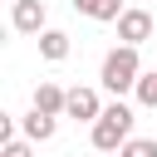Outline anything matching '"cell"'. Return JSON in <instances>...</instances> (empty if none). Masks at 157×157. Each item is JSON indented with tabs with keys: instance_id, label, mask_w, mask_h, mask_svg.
I'll return each mask as SVG.
<instances>
[{
	"instance_id": "obj_1",
	"label": "cell",
	"mask_w": 157,
	"mask_h": 157,
	"mask_svg": "<svg viewBox=\"0 0 157 157\" xmlns=\"http://www.w3.org/2000/svg\"><path fill=\"white\" fill-rule=\"evenodd\" d=\"M103 88L108 93H132L137 78H142V59H137V44H118L103 54V69H98Z\"/></svg>"
},
{
	"instance_id": "obj_2",
	"label": "cell",
	"mask_w": 157,
	"mask_h": 157,
	"mask_svg": "<svg viewBox=\"0 0 157 157\" xmlns=\"http://www.w3.org/2000/svg\"><path fill=\"white\" fill-rule=\"evenodd\" d=\"M128 137H132V108H128V103H108L103 118L88 123V142H93L98 152H118Z\"/></svg>"
},
{
	"instance_id": "obj_3",
	"label": "cell",
	"mask_w": 157,
	"mask_h": 157,
	"mask_svg": "<svg viewBox=\"0 0 157 157\" xmlns=\"http://www.w3.org/2000/svg\"><path fill=\"white\" fill-rule=\"evenodd\" d=\"M44 20H49L44 0H15L10 5V29L15 34H44Z\"/></svg>"
},
{
	"instance_id": "obj_4",
	"label": "cell",
	"mask_w": 157,
	"mask_h": 157,
	"mask_svg": "<svg viewBox=\"0 0 157 157\" xmlns=\"http://www.w3.org/2000/svg\"><path fill=\"white\" fill-rule=\"evenodd\" d=\"M118 39H123V44H147V39H152V10H142V5L123 10V15H118Z\"/></svg>"
},
{
	"instance_id": "obj_5",
	"label": "cell",
	"mask_w": 157,
	"mask_h": 157,
	"mask_svg": "<svg viewBox=\"0 0 157 157\" xmlns=\"http://www.w3.org/2000/svg\"><path fill=\"white\" fill-rule=\"evenodd\" d=\"M103 98H98V88H69V108H64V118H74V123H98L103 118Z\"/></svg>"
},
{
	"instance_id": "obj_6",
	"label": "cell",
	"mask_w": 157,
	"mask_h": 157,
	"mask_svg": "<svg viewBox=\"0 0 157 157\" xmlns=\"http://www.w3.org/2000/svg\"><path fill=\"white\" fill-rule=\"evenodd\" d=\"M34 108H39V113L64 118V108H69V88H59L54 78H39V88H34Z\"/></svg>"
},
{
	"instance_id": "obj_7",
	"label": "cell",
	"mask_w": 157,
	"mask_h": 157,
	"mask_svg": "<svg viewBox=\"0 0 157 157\" xmlns=\"http://www.w3.org/2000/svg\"><path fill=\"white\" fill-rule=\"evenodd\" d=\"M54 128H59V118H54V113H39V108H29V113L20 118V132H25L29 142H49Z\"/></svg>"
},
{
	"instance_id": "obj_8",
	"label": "cell",
	"mask_w": 157,
	"mask_h": 157,
	"mask_svg": "<svg viewBox=\"0 0 157 157\" xmlns=\"http://www.w3.org/2000/svg\"><path fill=\"white\" fill-rule=\"evenodd\" d=\"M39 54H44L49 64L69 59V34H64V29H44V34H39Z\"/></svg>"
},
{
	"instance_id": "obj_9",
	"label": "cell",
	"mask_w": 157,
	"mask_h": 157,
	"mask_svg": "<svg viewBox=\"0 0 157 157\" xmlns=\"http://www.w3.org/2000/svg\"><path fill=\"white\" fill-rule=\"evenodd\" d=\"M132 93H137V103H142V108H157V69H142V78H137V88H132Z\"/></svg>"
},
{
	"instance_id": "obj_10",
	"label": "cell",
	"mask_w": 157,
	"mask_h": 157,
	"mask_svg": "<svg viewBox=\"0 0 157 157\" xmlns=\"http://www.w3.org/2000/svg\"><path fill=\"white\" fill-rule=\"evenodd\" d=\"M118 157H157V142H152V137H128V142L118 147Z\"/></svg>"
},
{
	"instance_id": "obj_11",
	"label": "cell",
	"mask_w": 157,
	"mask_h": 157,
	"mask_svg": "<svg viewBox=\"0 0 157 157\" xmlns=\"http://www.w3.org/2000/svg\"><path fill=\"white\" fill-rule=\"evenodd\" d=\"M0 157H34V142H29V137H15V142H0Z\"/></svg>"
},
{
	"instance_id": "obj_12",
	"label": "cell",
	"mask_w": 157,
	"mask_h": 157,
	"mask_svg": "<svg viewBox=\"0 0 157 157\" xmlns=\"http://www.w3.org/2000/svg\"><path fill=\"white\" fill-rule=\"evenodd\" d=\"M0 142H15V118H0Z\"/></svg>"
}]
</instances>
